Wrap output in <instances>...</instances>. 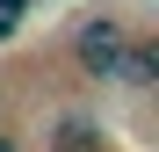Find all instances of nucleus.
<instances>
[{
	"label": "nucleus",
	"instance_id": "obj_5",
	"mask_svg": "<svg viewBox=\"0 0 159 152\" xmlns=\"http://www.w3.org/2000/svg\"><path fill=\"white\" fill-rule=\"evenodd\" d=\"M0 152H22V145H15V138H7V131H0Z\"/></svg>",
	"mask_w": 159,
	"mask_h": 152
},
{
	"label": "nucleus",
	"instance_id": "obj_4",
	"mask_svg": "<svg viewBox=\"0 0 159 152\" xmlns=\"http://www.w3.org/2000/svg\"><path fill=\"white\" fill-rule=\"evenodd\" d=\"M22 15H29V0H0V44L15 36V22H22Z\"/></svg>",
	"mask_w": 159,
	"mask_h": 152
},
{
	"label": "nucleus",
	"instance_id": "obj_3",
	"mask_svg": "<svg viewBox=\"0 0 159 152\" xmlns=\"http://www.w3.org/2000/svg\"><path fill=\"white\" fill-rule=\"evenodd\" d=\"M116 80H123V87H138V94H145V87L159 80V44H152V36H138V29H130V44H123V65H116Z\"/></svg>",
	"mask_w": 159,
	"mask_h": 152
},
{
	"label": "nucleus",
	"instance_id": "obj_2",
	"mask_svg": "<svg viewBox=\"0 0 159 152\" xmlns=\"http://www.w3.org/2000/svg\"><path fill=\"white\" fill-rule=\"evenodd\" d=\"M43 152H109V131H101L94 116H80V109H65L58 123H51V138H43Z\"/></svg>",
	"mask_w": 159,
	"mask_h": 152
},
{
	"label": "nucleus",
	"instance_id": "obj_1",
	"mask_svg": "<svg viewBox=\"0 0 159 152\" xmlns=\"http://www.w3.org/2000/svg\"><path fill=\"white\" fill-rule=\"evenodd\" d=\"M123 44H130V22H123V15H94V22H80L72 58H80V72H87V80H116Z\"/></svg>",
	"mask_w": 159,
	"mask_h": 152
}]
</instances>
